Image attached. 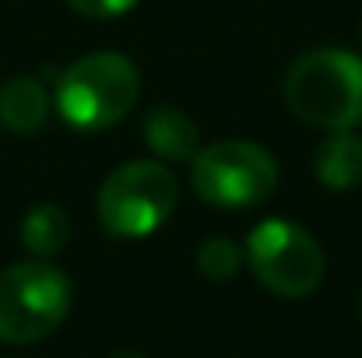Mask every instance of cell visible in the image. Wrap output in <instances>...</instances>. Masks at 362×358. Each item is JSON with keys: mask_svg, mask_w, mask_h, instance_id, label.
<instances>
[{"mask_svg": "<svg viewBox=\"0 0 362 358\" xmlns=\"http://www.w3.org/2000/svg\"><path fill=\"white\" fill-rule=\"evenodd\" d=\"M292 117L317 130H356L362 123V56L345 46L303 53L285 74Z\"/></svg>", "mask_w": 362, "mask_h": 358, "instance_id": "6da1fadb", "label": "cell"}, {"mask_svg": "<svg viewBox=\"0 0 362 358\" xmlns=\"http://www.w3.org/2000/svg\"><path fill=\"white\" fill-rule=\"evenodd\" d=\"M141 95V71L117 49H95L78 56L60 78L53 106L67 126L81 133H99L117 126Z\"/></svg>", "mask_w": 362, "mask_h": 358, "instance_id": "7a4b0ae2", "label": "cell"}, {"mask_svg": "<svg viewBox=\"0 0 362 358\" xmlns=\"http://www.w3.org/2000/svg\"><path fill=\"white\" fill-rule=\"evenodd\" d=\"M180 204V183L169 165L137 158L117 165L99 186V225L117 239H144L169 222Z\"/></svg>", "mask_w": 362, "mask_h": 358, "instance_id": "3957f363", "label": "cell"}, {"mask_svg": "<svg viewBox=\"0 0 362 358\" xmlns=\"http://www.w3.org/2000/svg\"><path fill=\"white\" fill-rule=\"evenodd\" d=\"M71 278L46 263L25 260L0 270V341L32 345L49 338L71 313Z\"/></svg>", "mask_w": 362, "mask_h": 358, "instance_id": "277c9868", "label": "cell"}, {"mask_svg": "<svg viewBox=\"0 0 362 358\" xmlns=\"http://www.w3.org/2000/svg\"><path fill=\"white\" fill-rule=\"evenodd\" d=\"M194 193L211 208H253L264 204L278 186V162L274 155L243 137H226L201 148L190 162Z\"/></svg>", "mask_w": 362, "mask_h": 358, "instance_id": "5b68a950", "label": "cell"}, {"mask_svg": "<svg viewBox=\"0 0 362 358\" xmlns=\"http://www.w3.org/2000/svg\"><path fill=\"white\" fill-rule=\"evenodd\" d=\"M243 256L253 278L281 299H303L317 292L324 281V267H327L320 242L288 218L257 222L246 236Z\"/></svg>", "mask_w": 362, "mask_h": 358, "instance_id": "8992f818", "label": "cell"}, {"mask_svg": "<svg viewBox=\"0 0 362 358\" xmlns=\"http://www.w3.org/2000/svg\"><path fill=\"white\" fill-rule=\"evenodd\" d=\"M141 137L162 162H194V155L201 151L197 123L176 106H155L141 119Z\"/></svg>", "mask_w": 362, "mask_h": 358, "instance_id": "52a82bcc", "label": "cell"}, {"mask_svg": "<svg viewBox=\"0 0 362 358\" xmlns=\"http://www.w3.org/2000/svg\"><path fill=\"white\" fill-rule=\"evenodd\" d=\"M313 172L327 190H352L362 179V137L356 130H327L317 148Z\"/></svg>", "mask_w": 362, "mask_h": 358, "instance_id": "ba28073f", "label": "cell"}, {"mask_svg": "<svg viewBox=\"0 0 362 358\" xmlns=\"http://www.w3.org/2000/svg\"><path fill=\"white\" fill-rule=\"evenodd\" d=\"M49 119V95L35 78H7L0 85V126L28 137Z\"/></svg>", "mask_w": 362, "mask_h": 358, "instance_id": "9c48e42d", "label": "cell"}, {"mask_svg": "<svg viewBox=\"0 0 362 358\" xmlns=\"http://www.w3.org/2000/svg\"><path fill=\"white\" fill-rule=\"evenodd\" d=\"M71 239V218L60 204H35L21 218V242L32 256H57Z\"/></svg>", "mask_w": 362, "mask_h": 358, "instance_id": "30bf717a", "label": "cell"}, {"mask_svg": "<svg viewBox=\"0 0 362 358\" xmlns=\"http://www.w3.org/2000/svg\"><path fill=\"white\" fill-rule=\"evenodd\" d=\"M197 267L208 281H233L243 267V246L229 236H211L197 249Z\"/></svg>", "mask_w": 362, "mask_h": 358, "instance_id": "8fae6325", "label": "cell"}, {"mask_svg": "<svg viewBox=\"0 0 362 358\" xmlns=\"http://www.w3.org/2000/svg\"><path fill=\"white\" fill-rule=\"evenodd\" d=\"M67 7L78 11L81 18H99V21H106V18H120L127 11H134L137 0H67Z\"/></svg>", "mask_w": 362, "mask_h": 358, "instance_id": "7c38bea8", "label": "cell"}, {"mask_svg": "<svg viewBox=\"0 0 362 358\" xmlns=\"http://www.w3.org/2000/svg\"><path fill=\"white\" fill-rule=\"evenodd\" d=\"M110 358H144L141 352H130V348H123V352H113Z\"/></svg>", "mask_w": 362, "mask_h": 358, "instance_id": "4fadbf2b", "label": "cell"}]
</instances>
